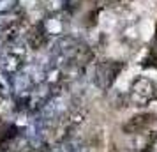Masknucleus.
I'll return each instance as SVG.
<instances>
[{
	"label": "nucleus",
	"instance_id": "f257e3e1",
	"mask_svg": "<svg viewBox=\"0 0 157 152\" xmlns=\"http://www.w3.org/2000/svg\"><path fill=\"white\" fill-rule=\"evenodd\" d=\"M122 71V64L115 62V60H102L95 65L94 69V81L101 90H108L111 88V85L115 83L118 72Z\"/></svg>",
	"mask_w": 157,
	"mask_h": 152
},
{
	"label": "nucleus",
	"instance_id": "f03ea898",
	"mask_svg": "<svg viewBox=\"0 0 157 152\" xmlns=\"http://www.w3.org/2000/svg\"><path fill=\"white\" fill-rule=\"evenodd\" d=\"M155 97H157V88L148 78H138V80H134L132 87H131V95H129V99L134 104L147 106Z\"/></svg>",
	"mask_w": 157,
	"mask_h": 152
},
{
	"label": "nucleus",
	"instance_id": "7ed1b4c3",
	"mask_svg": "<svg viewBox=\"0 0 157 152\" xmlns=\"http://www.w3.org/2000/svg\"><path fill=\"white\" fill-rule=\"evenodd\" d=\"M154 120H155V115H152V113H138V115H134L132 119H129L127 122L124 124V131L127 134L147 133Z\"/></svg>",
	"mask_w": 157,
	"mask_h": 152
},
{
	"label": "nucleus",
	"instance_id": "20e7f679",
	"mask_svg": "<svg viewBox=\"0 0 157 152\" xmlns=\"http://www.w3.org/2000/svg\"><path fill=\"white\" fill-rule=\"evenodd\" d=\"M16 2H18V0H0V14L11 13V11L16 7Z\"/></svg>",
	"mask_w": 157,
	"mask_h": 152
},
{
	"label": "nucleus",
	"instance_id": "39448f33",
	"mask_svg": "<svg viewBox=\"0 0 157 152\" xmlns=\"http://www.w3.org/2000/svg\"><path fill=\"white\" fill-rule=\"evenodd\" d=\"M32 152H58V149L57 147H44V145H41V147L34 149Z\"/></svg>",
	"mask_w": 157,
	"mask_h": 152
}]
</instances>
